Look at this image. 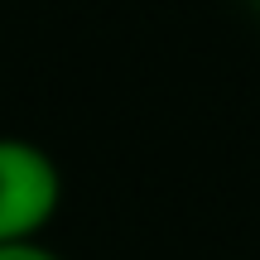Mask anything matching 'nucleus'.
Masks as SVG:
<instances>
[{
	"instance_id": "nucleus-1",
	"label": "nucleus",
	"mask_w": 260,
	"mask_h": 260,
	"mask_svg": "<svg viewBox=\"0 0 260 260\" xmlns=\"http://www.w3.org/2000/svg\"><path fill=\"white\" fill-rule=\"evenodd\" d=\"M63 203V169L24 135H0V246L39 241Z\"/></svg>"
},
{
	"instance_id": "nucleus-2",
	"label": "nucleus",
	"mask_w": 260,
	"mask_h": 260,
	"mask_svg": "<svg viewBox=\"0 0 260 260\" xmlns=\"http://www.w3.org/2000/svg\"><path fill=\"white\" fill-rule=\"evenodd\" d=\"M0 260H63V255H53L39 241H24V246H0Z\"/></svg>"
},
{
	"instance_id": "nucleus-3",
	"label": "nucleus",
	"mask_w": 260,
	"mask_h": 260,
	"mask_svg": "<svg viewBox=\"0 0 260 260\" xmlns=\"http://www.w3.org/2000/svg\"><path fill=\"white\" fill-rule=\"evenodd\" d=\"M255 5H260V0H255Z\"/></svg>"
}]
</instances>
